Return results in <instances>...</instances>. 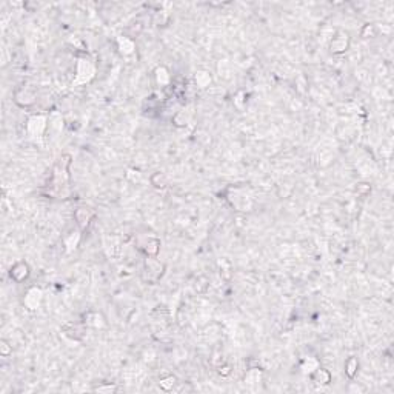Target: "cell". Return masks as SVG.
<instances>
[{
    "mask_svg": "<svg viewBox=\"0 0 394 394\" xmlns=\"http://www.w3.org/2000/svg\"><path fill=\"white\" fill-rule=\"evenodd\" d=\"M71 157L63 156L59 159V162L54 165L51 173V181H49V193L56 197L65 196V190H68L69 184V164Z\"/></svg>",
    "mask_w": 394,
    "mask_h": 394,
    "instance_id": "cell-1",
    "label": "cell"
},
{
    "mask_svg": "<svg viewBox=\"0 0 394 394\" xmlns=\"http://www.w3.org/2000/svg\"><path fill=\"white\" fill-rule=\"evenodd\" d=\"M167 266L164 262H160L157 257H145L142 266V280L145 283H157L160 279L164 277Z\"/></svg>",
    "mask_w": 394,
    "mask_h": 394,
    "instance_id": "cell-2",
    "label": "cell"
},
{
    "mask_svg": "<svg viewBox=\"0 0 394 394\" xmlns=\"http://www.w3.org/2000/svg\"><path fill=\"white\" fill-rule=\"evenodd\" d=\"M225 199L228 200V203L234 208L236 211H242V212H248L253 209V200L242 188L234 187V188H228Z\"/></svg>",
    "mask_w": 394,
    "mask_h": 394,
    "instance_id": "cell-3",
    "label": "cell"
},
{
    "mask_svg": "<svg viewBox=\"0 0 394 394\" xmlns=\"http://www.w3.org/2000/svg\"><path fill=\"white\" fill-rule=\"evenodd\" d=\"M76 77L73 85H86L96 76V63L88 57H79L76 62Z\"/></svg>",
    "mask_w": 394,
    "mask_h": 394,
    "instance_id": "cell-4",
    "label": "cell"
},
{
    "mask_svg": "<svg viewBox=\"0 0 394 394\" xmlns=\"http://www.w3.org/2000/svg\"><path fill=\"white\" fill-rule=\"evenodd\" d=\"M136 246L145 257H157L160 253V240L153 232L139 234L136 239Z\"/></svg>",
    "mask_w": 394,
    "mask_h": 394,
    "instance_id": "cell-5",
    "label": "cell"
},
{
    "mask_svg": "<svg viewBox=\"0 0 394 394\" xmlns=\"http://www.w3.org/2000/svg\"><path fill=\"white\" fill-rule=\"evenodd\" d=\"M14 102L20 108H31L37 103V91L29 86V85H22L14 91Z\"/></svg>",
    "mask_w": 394,
    "mask_h": 394,
    "instance_id": "cell-6",
    "label": "cell"
},
{
    "mask_svg": "<svg viewBox=\"0 0 394 394\" xmlns=\"http://www.w3.org/2000/svg\"><path fill=\"white\" fill-rule=\"evenodd\" d=\"M350 45H351L350 34L344 29H337L333 35V39L330 40V51L334 56H340L345 54L350 49Z\"/></svg>",
    "mask_w": 394,
    "mask_h": 394,
    "instance_id": "cell-7",
    "label": "cell"
},
{
    "mask_svg": "<svg viewBox=\"0 0 394 394\" xmlns=\"http://www.w3.org/2000/svg\"><path fill=\"white\" fill-rule=\"evenodd\" d=\"M23 307L29 311H37L43 302V291L39 286H29L23 294Z\"/></svg>",
    "mask_w": 394,
    "mask_h": 394,
    "instance_id": "cell-8",
    "label": "cell"
},
{
    "mask_svg": "<svg viewBox=\"0 0 394 394\" xmlns=\"http://www.w3.org/2000/svg\"><path fill=\"white\" fill-rule=\"evenodd\" d=\"M49 117L46 114H32L26 122V130L31 136L40 137L48 128Z\"/></svg>",
    "mask_w": 394,
    "mask_h": 394,
    "instance_id": "cell-9",
    "label": "cell"
},
{
    "mask_svg": "<svg viewBox=\"0 0 394 394\" xmlns=\"http://www.w3.org/2000/svg\"><path fill=\"white\" fill-rule=\"evenodd\" d=\"M94 211L91 208H88V206H79L76 208L74 211V222H76V226L80 229V231H85L89 225H91V222L94 220Z\"/></svg>",
    "mask_w": 394,
    "mask_h": 394,
    "instance_id": "cell-10",
    "label": "cell"
},
{
    "mask_svg": "<svg viewBox=\"0 0 394 394\" xmlns=\"http://www.w3.org/2000/svg\"><path fill=\"white\" fill-rule=\"evenodd\" d=\"M31 274V268L29 265L25 262V260H19V262H15L12 266H11V270H9V277L15 282V283H22L25 282Z\"/></svg>",
    "mask_w": 394,
    "mask_h": 394,
    "instance_id": "cell-11",
    "label": "cell"
},
{
    "mask_svg": "<svg viewBox=\"0 0 394 394\" xmlns=\"http://www.w3.org/2000/svg\"><path fill=\"white\" fill-rule=\"evenodd\" d=\"M82 322L85 324V327L94 328V330H102V328L106 327V319L99 311H88V313H85Z\"/></svg>",
    "mask_w": 394,
    "mask_h": 394,
    "instance_id": "cell-12",
    "label": "cell"
},
{
    "mask_svg": "<svg viewBox=\"0 0 394 394\" xmlns=\"http://www.w3.org/2000/svg\"><path fill=\"white\" fill-rule=\"evenodd\" d=\"M62 331L66 337L73 339V340H82L83 336H85V324H73V322H69V324H65L62 327Z\"/></svg>",
    "mask_w": 394,
    "mask_h": 394,
    "instance_id": "cell-13",
    "label": "cell"
},
{
    "mask_svg": "<svg viewBox=\"0 0 394 394\" xmlns=\"http://www.w3.org/2000/svg\"><path fill=\"white\" fill-rule=\"evenodd\" d=\"M116 43H117L119 52L125 57H130L136 52V42L131 37H127V35H120V37H117Z\"/></svg>",
    "mask_w": 394,
    "mask_h": 394,
    "instance_id": "cell-14",
    "label": "cell"
},
{
    "mask_svg": "<svg viewBox=\"0 0 394 394\" xmlns=\"http://www.w3.org/2000/svg\"><path fill=\"white\" fill-rule=\"evenodd\" d=\"M154 80L157 83L159 88H167L171 85V74H170V69L167 66H157L154 69Z\"/></svg>",
    "mask_w": 394,
    "mask_h": 394,
    "instance_id": "cell-15",
    "label": "cell"
},
{
    "mask_svg": "<svg viewBox=\"0 0 394 394\" xmlns=\"http://www.w3.org/2000/svg\"><path fill=\"white\" fill-rule=\"evenodd\" d=\"M310 378L314 384H319V385H328L333 379V376L330 373V370L324 368V367H317L311 374Z\"/></svg>",
    "mask_w": 394,
    "mask_h": 394,
    "instance_id": "cell-16",
    "label": "cell"
},
{
    "mask_svg": "<svg viewBox=\"0 0 394 394\" xmlns=\"http://www.w3.org/2000/svg\"><path fill=\"white\" fill-rule=\"evenodd\" d=\"M80 229L79 228H73V229H69L66 234L63 236V245L66 246L68 251H73V249H76L79 246V242H80Z\"/></svg>",
    "mask_w": 394,
    "mask_h": 394,
    "instance_id": "cell-17",
    "label": "cell"
},
{
    "mask_svg": "<svg viewBox=\"0 0 394 394\" xmlns=\"http://www.w3.org/2000/svg\"><path fill=\"white\" fill-rule=\"evenodd\" d=\"M194 83H196V88H200V89H206L211 83H212V76L209 71L206 69H199L196 71L194 74Z\"/></svg>",
    "mask_w": 394,
    "mask_h": 394,
    "instance_id": "cell-18",
    "label": "cell"
},
{
    "mask_svg": "<svg viewBox=\"0 0 394 394\" xmlns=\"http://www.w3.org/2000/svg\"><path fill=\"white\" fill-rule=\"evenodd\" d=\"M345 374L348 379H354L357 376V371H359V359H357L356 356H350L348 359L345 361Z\"/></svg>",
    "mask_w": 394,
    "mask_h": 394,
    "instance_id": "cell-19",
    "label": "cell"
},
{
    "mask_svg": "<svg viewBox=\"0 0 394 394\" xmlns=\"http://www.w3.org/2000/svg\"><path fill=\"white\" fill-rule=\"evenodd\" d=\"M262 381V370L260 368H249L243 376V382L246 385H257Z\"/></svg>",
    "mask_w": 394,
    "mask_h": 394,
    "instance_id": "cell-20",
    "label": "cell"
},
{
    "mask_svg": "<svg viewBox=\"0 0 394 394\" xmlns=\"http://www.w3.org/2000/svg\"><path fill=\"white\" fill-rule=\"evenodd\" d=\"M150 184L157 188V190H164L167 185H168V179L164 173H160V171H156L150 176Z\"/></svg>",
    "mask_w": 394,
    "mask_h": 394,
    "instance_id": "cell-21",
    "label": "cell"
},
{
    "mask_svg": "<svg viewBox=\"0 0 394 394\" xmlns=\"http://www.w3.org/2000/svg\"><path fill=\"white\" fill-rule=\"evenodd\" d=\"M171 122L174 123V127H177V128H184V127H187L188 122H190V114H188V111H185V110H179V111H176L174 116L171 117Z\"/></svg>",
    "mask_w": 394,
    "mask_h": 394,
    "instance_id": "cell-22",
    "label": "cell"
},
{
    "mask_svg": "<svg viewBox=\"0 0 394 394\" xmlns=\"http://www.w3.org/2000/svg\"><path fill=\"white\" fill-rule=\"evenodd\" d=\"M317 367H320V364H319V361L316 359V357H305V359H303L302 362H300V370L305 373V374H311Z\"/></svg>",
    "mask_w": 394,
    "mask_h": 394,
    "instance_id": "cell-23",
    "label": "cell"
},
{
    "mask_svg": "<svg viewBox=\"0 0 394 394\" xmlns=\"http://www.w3.org/2000/svg\"><path fill=\"white\" fill-rule=\"evenodd\" d=\"M176 382H177L176 376L167 374V376H164V378L159 379V387H160V390H164V391H171L174 388Z\"/></svg>",
    "mask_w": 394,
    "mask_h": 394,
    "instance_id": "cell-24",
    "label": "cell"
},
{
    "mask_svg": "<svg viewBox=\"0 0 394 394\" xmlns=\"http://www.w3.org/2000/svg\"><path fill=\"white\" fill-rule=\"evenodd\" d=\"M378 35V28H376L373 23H365L361 28V37L362 39H373Z\"/></svg>",
    "mask_w": 394,
    "mask_h": 394,
    "instance_id": "cell-25",
    "label": "cell"
},
{
    "mask_svg": "<svg viewBox=\"0 0 394 394\" xmlns=\"http://www.w3.org/2000/svg\"><path fill=\"white\" fill-rule=\"evenodd\" d=\"M354 193L361 197H367L370 193H371V185L367 184V182H359L356 184V188H354Z\"/></svg>",
    "mask_w": 394,
    "mask_h": 394,
    "instance_id": "cell-26",
    "label": "cell"
},
{
    "mask_svg": "<svg viewBox=\"0 0 394 394\" xmlns=\"http://www.w3.org/2000/svg\"><path fill=\"white\" fill-rule=\"evenodd\" d=\"M94 391H96V393H105V394L116 393V391H117V385H114V384H102V385L96 387Z\"/></svg>",
    "mask_w": 394,
    "mask_h": 394,
    "instance_id": "cell-27",
    "label": "cell"
},
{
    "mask_svg": "<svg viewBox=\"0 0 394 394\" xmlns=\"http://www.w3.org/2000/svg\"><path fill=\"white\" fill-rule=\"evenodd\" d=\"M0 354L3 357H8L9 354H12V345H9V342L6 339L0 340Z\"/></svg>",
    "mask_w": 394,
    "mask_h": 394,
    "instance_id": "cell-28",
    "label": "cell"
},
{
    "mask_svg": "<svg viewBox=\"0 0 394 394\" xmlns=\"http://www.w3.org/2000/svg\"><path fill=\"white\" fill-rule=\"evenodd\" d=\"M217 371H219L220 376H223V378H228V376L231 374V367H229L228 364H223V362H222V364L219 365V370H217Z\"/></svg>",
    "mask_w": 394,
    "mask_h": 394,
    "instance_id": "cell-29",
    "label": "cell"
}]
</instances>
